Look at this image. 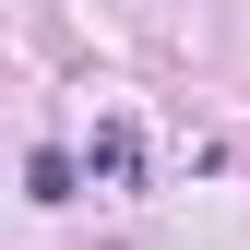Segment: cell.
<instances>
[{"label": "cell", "instance_id": "6da1fadb", "mask_svg": "<svg viewBox=\"0 0 250 250\" xmlns=\"http://www.w3.org/2000/svg\"><path fill=\"white\" fill-rule=\"evenodd\" d=\"M83 179H96V191H131V179H143V131H131V119H96V143H83Z\"/></svg>", "mask_w": 250, "mask_h": 250}]
</instances>
